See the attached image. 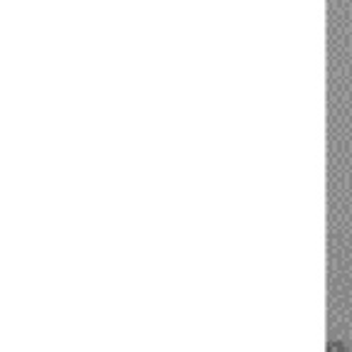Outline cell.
I'll list each match as a JSON object with an SVG mask.
<instances>
[{"instance_id": "6da1fadb", "label": "cell", "mask_w": 352, "mask_h": 352, "mask_svg": "<svg viewBox=\"0 0 352 352\" xmlns=\"http://www.w3.org/2000/svg\"><path fill=\"white\" fill-rule=\"evenodd\" d=\"M330 352H345V350H337V347H332V350H330Z\"/></svg>"}]
</instances>
